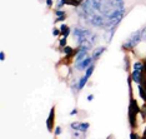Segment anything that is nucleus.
<instances>
[{"label": "nucleus", "instance_id": "9d476101", "mask_svg": "<svg viewBox=\"0 0 146 139\" xmlns=\"http://www.w3.org/2000/svg\"><path fill=\"white\" fill-rule=\"evenodd\" d=\"M60 30H61V33L64 34V36H68L69 34H70V29L68 28L65 24H62V25H60Z\"/></svg>", "mask_w": 146, "mask_h": 139}, {"label": "nucleus", "instance_id": "7ed1b4c3", "mask_svg": "<svg viewBox=\"0 0 146 139\" xmlns=\"http://www.w3.org/2000/svg\"><path fill=\"white\" fill-rule=\"evenodd\" d=\"M74 36L76 39H82V38H90L91 31L88 29H82V28H75L74 29Z\"/></svg>", "mask_w": 146, "mask_h": 139}, {"label": "nucleus", "instance_id": "393cba45", "mask_svg": "<svg viewBox=\"0 0 146 139\" xmlns=\"http://www.w3.org/2000/svg\"><path fill=\"white\" fill-rule=\"evenodd\" d=\"M76 114H78V109H72L70 112V115H76Z\"/></svg>", "mask_w": 146, "mask_h": 139}, {"label": "nucleus", "instance_id": "6ab92c4d", "mask_svg": "<svg viewBox=\"0 0 146 139\" xmlns=\"http://www.w3.org/2000/svg\"><path fill=\"white\" fill-rule=\"evenodd\" d=\"M55 15L56 16H62V15H65V11L61 10V9H58V10L55 11Z\"/></svg>", "mask_w": 146, "mask_h": 139}, {"label": "nucleus", "instance_id": "c756f323", "mask_svg": "<svg viewBox=\"0 0 146 139\" xmlns=\"http://www.w3.org/2000/svg\"><path fill=\"white\" fill-rule=\"evenodd\" d=\"M115 1H116V3H117V1H122V0H115Z\"/></svg>", "mask_w": 146, "mask_h": 139}, {"label": "nucleus", "instance_id": "b1692460", "mask_svg": "<svg viewBox=\"0 0 146 139\" xmlns=\"http://www.w3.org/2000/svg\"><path fill=\"white\" fill-rule=\"evenodd\" d=\"M0 59H1V61H4V60H5V53H4V51L0 53Z\"/></svg>", "mask_w": 146, "mask_h": 139}, {"label": "nucleus", "instance_id": "ddd939ff", "mask_svg": "<svg viewBox=\"0 0 146 139\" xmlns=\"http://www.w3.org/2000/svg\"><path fill=\"white\" fill-rule=\"evenodd\" d=\"M65 4L78 6V5H80V4H81V1H80V0H65Z\"/></svg>", "mask_w": 146, "mask_h": 139}, {"label": "nucleus", "instance_id": "9b49d317", "mask_svg": "<svg viewBox=\"0 0 146 139\" xmlns=\"http://www.w3.org/2000/svg\"><path fill=\"white\" fill-rule=\"evenodd\" d=\"M64 53H65V55H72L74 54V49H72L71 46L65 45L64 46Z\"/></svg>", "mask_w": 146, "mask_h": 139}, {"label": "nucleus", "instance_id": "5701e85b", "mask_svg": "<svg viewBox=\"0 0 146 139\" xmlns=\"http://www.w3.org/2000/svg\"><path fill=\"white\" fill-rule=\"evenodd\" d=\"M59 134H61V128L60 127H56L55 128V135H59Z\"/></svg>", "mask_w": 146, "mask_h": 139}, {"label": "nucleus", "instance_id": "a878e982", "mask_svg": "<svg viewBox=\"0 0 146 139\" xmlns=\"http://www.w3.org/2000/svg\"><path fill=\"white\" fill-rule=\"evenodd\" d=\"M46 5H48V6H51V5H52V0H46Z\"/></svg>", "mask_w": 146, "mask_h": 139}, {"label": "nucleus", "instance_id": "4468645a", "mask_svg": "<svg viewBox=\"0 0 146 139\" xmlns=\"http://www.w3.org/2000/svg\"><path fill=\"white\" fill-rule=\"evenodd\" d=\"M94 69H95V65L94 64H91L90 65V67H89L88 69H86V77H88V78H90L91 77V75H92V72H94Z\"/></svg>", "mask_w": 146, "mask_h": 139}, {"label": "nucleus", "instance_id": "0eeeda50", "mask_svg": "<svg viewBox=\"0 0 146 139\" xmlns=\"http://www.w3.org/2000/svg\"><path fill=\"white\" fill-rule=\"evenodd\" d=\"M54 110H55V108L52 107L51 110H50V115H49L48 120H46V128H48L49 132L52 130V124H54Z\"/></svg>", "mask_w": 146, "mask_h": 139}, {"label": "nucleus", "instance_id": "cd10ccee", "mask_svg": "<svg viewBox=\"0 0 146 139\" xmlns=\"http://www.w3.org/2000/svg\"><path fill=\"white\" fill-rule=\"evenodd\" d=\"M72 137H75V138H80V134H79V133H74V134H72Z\"/></svg>", "mask_w": 146, "mask_h": 139}, {"label": "nucleus", "instance_id": "f8f14e48", "mask_svg": "<svg viewBox=\"0 0 146 139\" xmlns=\"http://www.w3.org/2000/svg\"><path fill=\"white\" fill-rule=\"evenodd\" d=\"M89 127H90V124L89 123H80V132H82V133H86L88 132V129H89Z\"/></svg>", "mask_w": 146, "mask_h": 139}, {"label": "nucleus", "instance_id": "f257e3e1", "mask_svg": "<svg viewBox=\"0 0 146 139\" xmlns=\"http://www.w3.org/2000/svg\"><path fill=\"white\" fill-rule=\"evenodd\" d=\"M140 41H141V30H137V31L132 33V34L130 35V38L124 43L122 48L126 49V50H127V49H132V48H135Z\"/></svg>", "mask_w": 146, "mask_h": 139}, {"label": "nucleus", "instance_id": "f3484780", "mask_svg": "<svg viewBox=\"0 0 146 139\" xmlns=\"http://www.w3.org/2000/svg\"><path fill=\"white\" fill-rule=\"evenodd\" d=\"M70 127H71L72 129H75V130H80V123H79V122L71 123V124H70Z\"/></svg>", "mask_w": 146, "mask_h": 139}, {"label": "nucleus", "instance_id": "c85d7f7f", "mask_svg": "<svg viewBox=\"0 0 146 139\" xmlns=\"http://www.w3.org/2000/svg\"><path fill=\"white\" fill-rule=\"evenodd\" d=\"M130 137H131V138H139V135H136V134H131Z\"/></svg>", "mask_w": 146, "mask_h": 139}, {"label": "nucleus", "instance_id": "412c9836", "mask_svg": "<svg viewBox=\"0 0 146 139\" xmlns=\"http://www.w3.org/2000/svg\"><path fill=\"white\" fill-rule=\"evenodd\" d=\"M59 44H60V46H65L66 45V36H64V38L59 41Z\"/></svg>", "mask_w": 146, "mask_h": 139}, {"label": "nucleus", "instance_id": "20e7f679", "mask_svg": "<svg viewBox=\"0 0 146 139\" xmlns=\"http://www.w3.org/2000/svg\"><path fill=\"white\" fill-rule=\"evenodd\" d=\"M89 21H90V24L91 25H94V26H100V28H102V26H105V21H104V18H102L101 15H99V14H95V15H92L90 19H89Z\"/></svg>", "mask_w": 146, "mask_h": 139}, {"label": "nucleus", "instance_id": "7c9ffc66", "mask_svg": "<svg viewBox=\"0 0 146 139\" xmlns=\"http://www.w3.org/2000/svg\"><path fill=\"white\" fill-rule=\"evenodd\" d=\"M145 135H146V132H145Z\"/></svg>", "mask_w": 146, "mask_h": 139}, {"label": "nucleus", "instance_id": "f03ea898", "mask_svg": "<svg viewBox=\"0 0 146 139\" xmlns=\"http://www.w3.org/2000/svg\"><path fill=\"white\" fill-rule=\"evenodd\" d=\"M92 63H94V59H92V57H86L85 59H82L81 61L76 63V69H78V70H84V69H88L92 64Z\"/></svg>", "mask_w": 146, "mask_h": 139}, {"label": "nucleus", "instance_id": "423d86ee", "mask_svg": "<svg viewBox=\"0 0 146 139\" xmlns=\"http://www.w3.org/2000/svg\"><path fill=\"white\" fill-rule=\"evenodd\" d=\"M131 78H132V80H134L135 83L141 84V83L144 82V79H142V70H136V69H134Z\"/></svg>", "mask_w": 146, "mask_h": 139}, {"label": "nucleus", "instance_id": "4be33fe9", "mask_svg": "<svg viewBox=\"0 0 146 139\" xmlns=\"http://www.w3.org/2000/svg\"><path fill=\"white\" fill-rule=\"evenodd\" d=\"M60 33H61V30H60V29H58V28H54V30H52V34H54L55 36H56V35H59Z\"/></svg>", "mask_w": 146, "mask_h": 139}, {"label": "nucleus", "instance_id": "a211bd4d", "mask_svg": "<svg viewBox=\"0 0 146 139\" xmlns=\"http://www.w3.org/2000/svg\"><path fill=\"white\" fill-rule=\"evenodd\" d=\"M141 40L142 41H146V26L141 30Z\"/></svg>", "mask_w": 146, "mask_h": 139}, {"label": "nucleus", "instance_id": "dca6fc26", "mask_svg": "<svg viewBox=\"0 0 146 139\" xmlns=\"http://www.w3.org/2000/svg\"><path fill=\"white\" fill-rule=\"evenodd\" d=\"M134 69H136V70H142V69H144V64H142V61H136L134 64Z\"/></svg>", "mask_w": 146, "mask_h": 139}, {"label": "nucleus", "instance_id": "bb28decb", "mask_svg": "<svg viewBox=\"0 0 146 139\" xmlns=\"http://www.w3.org/2000/svg\"><path fill=\"white\" fill-rule=\"evenodd\" d=\"M92 99H94V95H92V94H90V95H88V100H89V102H91V100H92Z\"/></svg>", "mask_w": 146, "mask_h": 139}, {"label": "nucleus", "instance_id": "1a4fd4ad", "mask_svg": "<svg viewBox=\"0 0 146 139\" xmlns=\"http://www.w3.org/2000/svg\"><path fill=\"white\" fill-rule=\"evenodd\" d=\"M88 79H89V78L86 77V75L79 79V82H78V89H79V90H81V89L85 87V84H86V82H88Z\"/></svg>", "mask_w": 146, "mask_h": 139}, {"label": "nucleus", "instance_id": "aec40b11", "mask_svg": "<svg viewBox=\"0 0 146 139\" xmlns=\"http://www.w3.org/2000/svg\"><path fill=\"white\" fill-rule=\"evenodd\" d=\"M66 19V15H62V16H58V19L55 20V23H59V21H64Z\"/></svg>", "mask_w": 146, "mask_h": 139}, {"label": "nucleus", "instance_id": "39448f33", "mask_svg": "<svg viewBox=\"0 0 146 139\" xmlns=\"http://www.w3.org/2000/svg\"><path fill=\"white\" fill-rule=\"evenodd\" d=\"M88 57V49L85 48H79V50L76 51V57H75V61H81L82 59H85Z\"/></svg>", "mask_w": 146, "mask_h": 139}, {"label": "nucleus", "instance_id": "6e6552de", "mask_svg": "<svg viewBox=\"0 0 146 139\" xmlns=\"http://www.w3.org/2000/svg\"><path fill=\"white\" fill-rule=\"evenodd\" d=\"M105 50H106L105 46H99V48H96L95 51H94V54H92V59H94V60H98V59L101 57V54H102V53H104Z\"/></svg>", "mask_w": 146, "mask_h": 139}, {"label": "nucleus", "instance_id": "2eb2a0df", "mask_svg": "<svg viewBox=\"0 0 146 139\" xmlns=\"http://www.w3.org/2000/svg\"><path fill=\"white\" fill-rule=\"evenodd\" d=\"M137 87H139V93H140V97L146 100V94H145V89H144V87H142L141 84H137Z\"/></svg>", "mask_w": 146, "mask_h": 139}]
</instances>
